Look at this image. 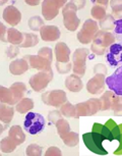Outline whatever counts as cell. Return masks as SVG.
I'll return each mask as SVG.
<instances>
[{
  "instance_id": "40",
  "label": "cell",
  "mask_w": 122,
  "mask_h": 156,
  "mask_svg": "<svg viewBox=\"0 0 122 156\" xmlns=\"http://www.w3.org/2000/svg\"><path fill=\"white\" fill-rule=\"evenodd\" d=\"M56 69L61 75L67 73L72 69V64L71 62H58L56 61Z\"/></svg>"
},
{
  "instance_id": "48",
  "label": "cell",
  "mask_w": 122,
  "mask_h": 156,
  "mask_svg": "<svg viewBox=\"0 0 122 156\" xmlns=\"http://www.w3.org/2000/svg\"><path fill=\"white\" fill-rule=\"evenodd\" d=\"M66 10H74L77 11L78 8L75 4V1H68L67 3L64 5V7L62 8V11H66Z\"/></svg>"
},
{
  "instance_id": "43",
  "label": "cell",
  "mask_w": 122,
  "mask_h": 156,
  "mask_svg": "<svg viewBox=\"0 0 122 156\" xmlns=\"http://www.w3.org/2000/svg\"><path fill=\"white\" fill-rule=\"evenodd\" d=\"M5 53H6L8 58H14V57H16L17 55L19 54V46H16V45H11V46H9L6 49Z\"/></svg>"
},
{
  "instance_id": "18",
  "label": "cell",
  "mask_w": 122,
  "mask_h": 156,
  "mask_svg": "<svg viewBox=\"0 0 122 156\" xmlns=\"http://www.w3.org/2000/svg\"><path fill=\"white\" fill-rule=\"evenodd\" d=\"M65 87L70 91V92H80L83 89V81H81L80 76H78L77 75H72L68 76L65 80Z\"/></svg>"
},
{
  "instance_id": "52",
  "label": "cell",
  "mask_w": 122,
  "mask_h": 156,
  "mask_svg": "<svg viewBox=\"0 0 122 156\" xmlns=\"http://www.w3.org/2000/svg\"><path fill=\"white\" fill-rule=\"evenodd\" d=\"M6 2H7V1H1V2H0V4H1V5H2V4L6 3Z\"/></svg>"
},
{
  "instance_id": "29",
  "label": "cell",
  "mask_w": 122,
  "mask_h": 156,
  "mask_svg": "<svg viewBox=\"0 0 122 156\" xmlns=\"http://www.w3.org/2000/svg\"><path fill=\"white\" fill-rule=\"evenodd\" d=\"M60 138L62 139L63 143L68 147L76 146L78 142H80V136H78L77 133H74V132H68L67 134H65L64 136Z\"/></svg>"
},
{
  "instance_id": "45",
  "label": "cell",
  "mask_w": 122,
  "mask_h": 156,
  "mask_svg": "<svg viewBox=\"0 0 122 156\" xmlns=\"http://www.w3.org/2000/svg\"><path fill=\"white\" fill-rule=\"evenodd\" d=\"M45 155L46 156H61L62 155V152L59 148L57 147H49L47 149V151L45 152Z\"/></svg>"
},
{
  "instance_id": "10",
  "label": "cell",
  "mask_w": 122,
  "mask_h": 156,
  "mask_svg": "<svg viewBox=\"0 0 122 156\" xmlns=\"http://www.w3.org/2000/svg\"><path fill=\"white\" fill-rule=\"evenodd\" d=\"M106 86V76L97 73L86 83V90L89 93L97 95L101 94L105 89Z\"/></svg>"
},
{
  "instance_id": "8",
  "label": "cell",
  "mask_w": 122,
  "mask_h": 156,
  "mask_svg": "<svg viewBox=\"0 0 122 156\" xmlns=\"http://www.w3.org/2000/svg\"><path fill=\"white\" fill-rule=\"evenodd\" d=\"M106 60L111 67L122 66V43L115 42L109 47Z\"/></svg>"
},
{
  "instance_id": "16",
  "label": "cell",
  "mask_w": 122,
  "mask_h": 156,
  "mask_svg": "<svg viewBox=\"0 0 122 156\" xmlns=\"http://www.w3.org/2000/svg\"><path fill=\"white\" fill-rule=\"evenodd\" d=\"M56 61L58 62H69L70 58V49L64 42H59L55 45L54 48Z\"/></svg>"
},
{
  "instance_id": "23",
  "label": "cell",
  "mask_w": 122,
  "mask_h": 156,
  "mask_svg": "<svg viewBox=\"0 0 122 156\" xmlns=\"http://www.w3.org/2000/svg\"><path fill=\"white\" fill-rule=\"evenodd\" d=\"M115 96H116V94L113 92V91L110 90V91H106V92L100 97V100L102 103V110L107 111V110L111 109L112 101Z\"/></svg>"
},
{
  "instance_id": "28",
  "label": "cell",
  "mask_w": 122,
  "mask_h": 156,
  "mask_svg": "<svg viewBox=\"0 0 122 156\" xmlns=\"http://www.w3.org/2000/svg\"><path fill=\"white\" fill-rule=\"evenodd\" d=\"M39 43V38L37 35L31 33H24V41L20 44L19 47L22 48H30V47L36 46Z\"/></svg>"
},
{
  "instance_id": "41",
  "label": "cell",
  "mask_w": 122,
  "mask_h": 156,
  "mask_svg": "<svg viewBox=\"0 0 122 156\" xmlns=\"http://www.w3.org/2000/svg\"><path fill=\"white\" fill-rule=\"evenodd\" d=\"M114 36L117 42L122 43V19L116 20L115 22V28H114Z\"/></svg>"
},
{
  "instance_id": "44",
  "label": "cell",
  "mask_w": 122,
  "mask_h": 156,
  "mask_svg": "<svg viewBox=\"0 0 122 156\" xmlns=\"http://www.w3.org/2000/svg\"><path fill=\"white\" fill-rule=\"evenodd\" d=\"M107 73H108V69H107V66H105V64L97 63L94 66V73L95 75H97V73H101V75L106 76Z\"/></svg>"
},
{
  "instance_id": "47",
  "label": "cell",
  "mask_w": 122,
  "mask_h": 156,
  "mask_svg": "<svg viewBox=\"0 0 122 156\" xmlns=\"http://www.w3.org/2000/svg\"><path fill=\"white\" fill-rule=\"evenodd\" d=\"M0 40L2 42H8L7 41V29L5 28L3 23H0Z\"/></svg>"
},
{
  "instance_id": "21",
  "label": "cell",
  "mask_w": 122,
  "mask_h": 156,
  "mask_svg": "<svg viewBox=\"0 0 122 156\" xmlns=\"http://www.w3.org/2000/svg\"><path fill=\"white\" fill-rule=\"evenodd\" d=\"M7 41L11 45L19 46L24 41V33L19 32L14 28H10L7 30Z\"/></svg>"
},
{
  "instance_id": "35",
  "label": "cell",
  "mask_w": 122,
  "mask_h": 156,
  "mask_svg": "<svg viewBox=\"0 0 122 156\" xmlns=\"http://www.w3.org/2000/svg\"><path fill=\"white\" fill-rule=\"evenodd\" d=\"M56 129H57L58 135H59L60 137L64 136L65 134H67L68 132H70V126H69L68 122L63 119H60L56 122Z\"/></svg>"
},
{
  "instance_id": "22",
  "label": "cell",
  "mask_w": 122,
  "mask_h": 156,
  "mask_svg": "<svg viewBox=\"0 0 122 156\" xmlns=\"http://www.w3.org/2000/svg\"><path fill=\"white\" fill-rule=\"evenodd\" d=\"M9 136L17 143V145H20L25 141V133L22 129L19 126H12L9 129Z\"/></svg>"
},
{
  "instance_id": "24",
  "label": "cell",
  "mask_w": 122,
  "mask_h": 156,
  "mask_svg": "<svg viewBox=\"0 0 122 156\" xmlns=\"http://www.w3.org/2000/svg\"><path fill=\"white\" fill-rule=\"evenodd\" d=\"M17 143L14 141L10 136L5 137L1 140L0 142V149L3 153H11L14 151V149L16 148Z\"/></svg>"
},
{
  "instance_id": "26",
  "label": "cell",
  "mask_w": 122,
  "mask_h": 156,
  "mask_svg": "<svg viewBox=\"0 0 122 156\" xmlns=\"http://www.w3.org/2000/svg\"><path fill=\"white\" fill-rule=\"evenodd\" d=\"M34 108V101L31 98H22L20 101L16 104L15 110L19 113H25L28 111L32 110Z\"/></svg>"
},
{
  "instance_id": "31",
  "label": "cell",
  "mask_w": 122,
  "mask_h": 156,
  "mask_svg": "<svg viewBox=\"0 0 122 156\" xmlns=\"http://www.w3.org/2000/svg\"><path fill=\"white\" fill-rule=\"evenodd\" d=\"M109 4L112 8L113 17L115 20L122 19V0H112Z\"/></svg>"
},
{
  "instance_id": "30",
  "label": "cell",
  "mask_w": 122,
  "mask_h": 156,
  "mask_svg": "<svg viewBox=\"0 0 122 156\" xmlns=\"http://www.w3.org/2000/svg\"><path fill=\"white\" fill-rule=\"evenodd\" d=\"M86 103L88 105L90 115H94L98 111L102 110V103L100 98H90L89 100H86Z\"/></svg>"
},
{
  "instance_id": "7",
  "label": "cell",
  "mask_w": 122,
  "mask_h": 156,
  "mask_svg": "<svg viewBox=\"0 0 122 156\" xmlns=\"http://www.w3.org/2000/svg\"><path fill=\"white\" fill-rule=\"evenodd\" d=\"M42 101L49 106L61 107L67 102V96L63 90H52L43 94Z\"/></svg>"
},
{
  "instance_id": "32",
  "label": "cell",
  "mask_w": 122,
  "mask_h": 156,
  "mask_svg": "<svg viewBox=\"0 0 122 156\" xmlns=\"http://www.w3.org/2000/svg\"><path fill=\"white\" fill-rule=\"evenodd\" d=\"M60 111H61V113H62V115H64L66 117H74L75 119V115H76L75 106L69 102L64 103V104L60 107Z\"/></svg>"
},
{
  "instance_id": "6",
  "label": "cell",
  "mask_w": 122,
  "mask_h": 156,
  "mask_svg": "<svg viewBox=\"0 0 122 156\" xmlns=\"http://www.w3.org/2000/svg\"><path fill=\"white\" fill-rule=\"evenodd\" d=\"M67 3L65 0H44L42 2V14L46 20H51L59 13V9Z\"/></svg>"
},
{
  "instance_id": "25",
  "label": "cell",
  "mask_w": 122,
  "mask_h": 156,
  "mask_svg": "<svg viewBox=\"0 0 122 156\" xmlns=\"http://www.w3.org/2000/svg\"><path fill=\"white\" fill-rule=\"evenodd\" d=\"M0 102L5 103V104L8 105H15L13 95L9 88L0 86Z\"/></svg>"
},
{
  "instance_id": "17",
  "label": "cell",
  "mask_w": 122,
  "mask_h": 156,
  "mask_svg": "<svg viewBox=\"0 0 122 156\" xmlns=\"http://www.w3.org/2000/svg\"><path fill=\"white\" fill-rule=\"evenodd\" d=\"M29 67H30V66H29L28 61L24 58H20V59L11 61L9 64V72L14 76H20L25 72H28Z\"/></svg>"
},
{
  "instance_id": "20",
  "label": "cell",
  "mask_w": 122,
  "mask_h": 156,
  "mask_svg": "<svg viewBox=\"0 0 122 156\" xmlns=\"http://www.w3.org/2000/svg\"><path fill=\"white\" fill-rule=\"evenodd\" d=\"M9 89L11 90V93H12V95H13L15 104H17L20 100L24 98V94H25V91H27L25 85L24 83H20V82H17V83L12 84Z\"/></svg>"
},
{
  "instance_id": "3",
  "label": "cell",
  "mask_w": 122,
  "mask_h": 156,
  "mask_svg": "<svg viewBox=\"0 0 122 156\" xmlns=\"http://www.w3.org/2000/svg\"><path fill=\"white\" fill-rule=\"evenodd\" d=\"M52 79H53V72H52V69L40 70L36 75L31 76L29 83H30V86L34 91L41 92V91L44 90L48 86V84L52 81Z\"/></svg>"
},
{
  "instance_id": "11",
  "label": "cell",
  "mask_w": 122,
  "mask_h": 156,
  "mask_svg": "<svg viewBox=\"0 0 122 156\" xmlns=\"http://www.w3.org/2000/svg\"><path fill=\"white\" fill-rule=\"evenodd\" d=\"M24 59L28 61L29 66L32 69H36L38 70H48L52 69L51 61L41 57L40 55H25Z\"/></svg>"
},
{
  "instance_id": "5",
  "label": "cell",
  "mask_w": 122,
  "mask_h": 156,
  "mask_svg": "<svg viewBox=\"0 0 122 156\" xmlns=\"http://www.w3.org/2000/svg\"><path fill=\"white\" fill-rule=\"evenodd\" d=\"M90 53V50L88 48H78L73 52L72 55V62H73V70L74 75L78 76H83L86 73V57Z\"/></svg>"
},
{
  "instance_id": "38",
  "label": "cell",
  "mask_w": 122,
  "mask_h": 156,
  "mask_svg": "<svg viewBox=\"0 0 122 156\" xmlns=\"http://www.w3.org/2000/svg\"><path fill=\"white\" fill-rule=\"evenodd\" d=\"M25 154L28 156H41L43 154L42 148L37 144H31L25 150Z\"/></svg>"
},
{
  "instance_id": "49",
  "label": "cell",
  "mask_w": 122,
  "mask_h": 156,
  "mask_svg": "<svg viewBox=\"0 0 122 156\" xmlns=\"http://www.w3.org/2000/svg\"><path fill=\"white\" fill-rule=\"evenodd\" d=\"M93 3L94 4H98V5H101V6H104V7H106L109 5L110 3V1H108V0H98V1H95V0H93Z\"/></svg>"
},
{
  "instance_id": "37",
  "label": "cell",
  "mask_w": 122,
  "mask_h": 156,
  "mask_svg": "<svg viewBox=\"0 0 122 156\" xmlns=\"http://www.w3.org/2000/svg\"><path fill=\"white\" fill-rule=\"evenodd\" d=\"M110 110L114 111L116 114L122 115V96L116 95L114 97V99H113V101H112L111 109Z\"/></svg>"
},
{
  "instance_id": "36",
  "label": "cell",
  "mask_w": 122,
  "mask_h": 156,
  "mask_svg": "<svg viewBox=\"0 0 122 156\" xmlns=\"http://www.w3.org/2000/svg\"><path fill=\"white\" fill-rule=\"evenodd\" d=\"M74 106H75V110H76L75 119H78V117H80V116H90L89 108H88V105H86V102L77 103V104H75Z\"/></svg>"
},
{
  "instance_id": "46",
  "label": "cell",
  "mask_w": 122,
  "mask_h": 156,
  "mask_svg": "<svg viewBox=\"0 0 122 156\" xmlns=\"http://www.w3.org/2000/svg\"><path fill=\"white\" fill-rule=\"evenodd\" d=\"M91 50H92V52H94V53L97 54V55H103V54H105V52H106V48L101 47L99 45H96V44H94V43H92Z\"/></svg>"
},
{
  "instance_id": "39",
  "label": "cell",
  "mask_w": 122,
  "mask_h": 156,
  "mask_svg": "<svg viewBox=\"0 0 122 156\" xmlns=\"http://www.w3.org/2000/svg\"><path fill=\"white\" fill-rule=\"evenodd\" d=\"M38 55H40L41 57L45 58V59L52 62V59H53V50L50 47H43V48H41L38 51Z\"/></svg>"
},
{
  "instance_id": "51",
  "label": "cell",
  "mask_w": 122,
  "mask_h": 156,
  "mask_svg": "<svg viewBox=\"0 0 122 156\" xmlns=\"http://www.w3.org/2000/svg\"><path fill=\"white\" fill-rule=\"evenodd\" d=\"M25 3L29 4V5H32V6H36V5L40 4V1L39 0H33V1H31V0H27Z\"/></svg>"
},
{
  "instance_id": "13",
  "label": "cell",
  "mask_w": 122,
  "mask_h": 156,
  "mask_svg": "<svg viewBox=\"0 0 122 156\" xmlns=\"http://www.w3.org/2000/svg\"><path fill=\"white\" fill-rule=\"evenodd\" d=\"M2 17H3V20L8 25L14 27V26L19 25L20 20H22V13H20V11L15 6L8 5L7 7L4 8L3 13H2Z\"/></svg>"
},
{
  "instance_id": "2",
  "label": "cell",
  "mask_w": 122,
  "mask_h": 156,
  "mask_svg": "<svg viewBox=\"0 0 122 156\" xmlns=\"http://www.w3.org/2000/svg\"><path fill=\"white\" fill-rule=\"evenodd\" d=\"M45 126H46L45 119L40 113L30 111V112L27 113V115L25 117L24 129L25 131H27L31 135L40 134L45 129Z\"/></svg>"
},
{
  "instance_id": "1",
  "label": "cell",
  "mask_w": 122,
  "mask_h": 156,
  "mask_svg": "<svg viewBox=\"0 0 122 156\" xmlns=\"http://www.w3.org/2000/svg\"><path fill=\"white\" fill-rule=\"evenodd\" d=\"M83 143L86 147L90 151H92L95 154L98 155H107L108 152L103 147V141L106 140V138L102 135L100 132L93 129L91 133H86L83 136Z\"/></svg>"
},
{
  "instance_id": "33",
  "label": "cell",
  "mask_w": 122,
  "mask_h": 156,
  "mask_svg": "<svg viewBox=\"0 0 122 156\" xmlns=\"http://www.w3.org/2000/svg\"><path fill=\"white\" fill-rule=\"evenodd\" d=\"M106 10H107V8L104 6H101V5H94L91 10L92 16L97 20H102L107 16Z\"/></svg>"
},
{
  "instance_id": "27",
  "label": "cell",
  "mask_w": 122,
  "mask_h": 156,
  "mask_svg": "<svg viewBox=\"0 0 122 156\" xmlns=\"http://www.w3.org/2000/svg\"><path fill=\"white\" fill-rule=\"evenodd\" d=\"M115 22L116 20L113 17L112 14H107L103 20H100L99 26H100L102 31L109 32L110 30H114L115 28Z\"/></svg>"
},
{
  "instance_id": "19",
  "label": "cell",
  "mask_w": 122,
  "mask_h": 156,
  "mask_svg": "<svg viewBox=\"0 0 122 156\" xmlns=\"http://www.w3.org/2000/svg\"><path fill=\"white\" fill-rule=\"evenodd\" d=\"M14 109L12 105L0 103V120L4 123H9L13 117Z\"/></svg>"
},
{
  "instance_id": "34",
  "label": "cell",
  "mask_w": 122,
  "mask_h": 156,
  "mask_svg": "<svg viewBox=\"0 0 122 156\" xmlns=\"http://www.w3.org/2000/svg\"><path fill=\"white\" fill-rule=\"evenodd\" d=\"M29 28L33 31H40L41 28L44 27V20L41 19V16H32L30 20H29Z\"/></svg>"
},
{
  "instance_id": "50",
  "label": "cell",
  "mask_w": 122,
  "mask_h": 156,
  "mask_svg": "<svg viewBox=\"0 0 122 156\" xmlns=\"http://www.w3.org/2000/svg\"><path fill=\"white\" fill-rule=\"evenodd\" d=\"M75 4H76V6L78 8V10L81 9V8H83L86 6V1H83V0H80V1H75Z\"/></svg>"
},
{
  "instance_id": "14",
  "label": "cell",
  "mask_w": 122,
  "mask_h": 156,
  "mask_svg": "<svg viewBox=\"0 0 122 156\" xmlns=\"http://www.w3.org/2000/svg\"><path fill=\"white\" fill-rule=\"evenodd\" d=\"M41 39L46 42H53L60 38V29L56 26H44L40 30Z\"/></svg>"
},
{
  "instance_id": "42",
  "label": "cell",
  "mask_w": 122,
  "mask_h": 156,
  "mask_svg": "<svg viewBox=\"0 0 122 156\" xmlns=\"http://www.w3.org/2000/svg\"><path fill=\"white\" fill-rule=\"evenodd\" d=\"M60 119H62V113H61L60 110H53V111H50V112L48 113V120L51 123L56 125V122Z\"/></svg>"
},
{
  "instance_id": "15",
  "label": "cell",
  "mask_w": 122,
  "mask_h": 156,
  "mask_svg": "<svg viewBox=\"0 0 122 156\" xmlns=\"http://www.w3.org/2000/svg\"><path fill=\"white\" fill-rule=\"evenodd\" d=\"M62 14H63V23H64V27L70 32H74L75 30H77L78 26L80 23V20L76 16V11L66 10V11H62Z\"/></svg>"
},
{
  "instance_id": "4",
  "label": "cell",
  "mask_w": 122,
  "mask_h": 156,
  "mask_svg": "<svg viewBox=\"0 0 122 156\" xmlns=\"http://www.w3.org/2000/svg\"><path fill=\"white\" fill-rule=\"evenodd\" d=\"M99 31L98 23L95 20L89 19L83 25L81 30L77 33V40L81 44H90L94 40L95 35Z\"/></svg>"
},
{
  "instance_id": "12",
  "label": "cell",
  "mask_w": 122,
  "mask_h": 156,
  "mask_svg": "<svg viewBox=\"0 0 122 156\" xmlns=\"http://www.w3.org/2000/svg\"><path fill=\"white\" fill-rule=\"evenodd\" d=\"M115 40L116 39H115L114 34L111 33V32H105V31L99 30L97 32V34L95 35L93 43L107 49V48H109L113 43H115Z\"/></svg>"
},
{
  "instance_id": "9",
  "label": "cell",
  "mask_w": 122,
  "mask_h": 156,
  "mask_svg": "<svg viewBox=\"0 0 122 156\" xmlns=\"http://www.w3.org/2000/svg\"><path fill=\"white\" fill-rule=\"evenodd\" d=\"M106 85L116 95L122 96V66H120L111 76L106 78Z\"/></svg>"
}]
</instances>
